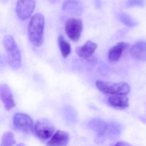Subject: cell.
<instances>
[{
  "instance_id": "6",
  "label": "cell",
  "mask_w": 146,
  "mask_h": 146,
  "mask_svg": "<svg viewBox=\"0 0 146 146\" xmlns=\"http://www.w3.org/2000/svg\"><path fill=\"white\" fill-rule=\"evenodd\" d=\"M13 124L17 130L26 133H33L35 123L31 117L27 114H15L13 118Z\"/></svg>"
},
{
  "instance_id": "12",
  "label": "cell",
  "mask_w": 146,
  "mask_h": 146,
  "mask_svg": "<svg viewBox=\"0 0 146 146\" xmlns=\"http://www.w3.org/2000/svg\"><path fill=\"white\" fill-rule=\"evenodd\" d=\"M110 106L117 109H123L129 106V99L126 95H111L108 99Z\"/></svg>"
},
{
  "instance_id": "16",
  "label": "cell",
  "mask_w": 146,
  "mask_h": 146,
  "mask_svg": "<svg viewBox=\"0 0 146 146\" xmlns=\"http://www.w3.org/2000/svg\"><path fill=\"white\" fill-rule=\"evenodd\" d=\"M119 19L121 22L128 27H134L138 25V22L130 15L126 13L121 14Z\"/></svg>"
},
{
  "instance_id": "14",
  "label": "cell",
  "mask_w": 146,
  "mask_h": 146,
  "mask_svg": "<svg viewBox=\"0 0 146 146\" xmlns=\"http://www.w3.org/2000/svg\"><path fill=\"white\" fill-rule=\"evenodd\" d=\"M58 44L62 55L64 58H67L72 52L71 45L62 35L58 37Z\"/></svg>"
},
{
  "instance_id": "13",
  "label": "cell",
  "mask_w": 146,
  "mask_h": 146,
  "mask_svg": "<svg viewBox=\"0 0 146 146\" xmlns=\"http://www.w3.org/2000/svg\"><path fill=\"white\" fill-rule=\"evenodd\" d=\"M130 53L132 56L136 60H146V42H139L132 45Z\"/></svg>"
},
{
  "instance_id": "8",
  "label": "cell",
  "mask_w": 146,
  "mask_h": 146,
  "mask_svg": "<svg viewBox=\"0 0 146 146\" xmlns=\"http://www.w3.org/2000/svg\"><path fill=\"white\" fill-rule=\"evenodd\" d=\"M0 99L7 110H10L15 106L12 90L7 84L0 85Z\"/></svg>"
},
{
  "instance_id": "5",
  "label": "cell",
  "mask_w": 146,
  "mask_h": 146,
  "mask_svg": "<svg viewBox=\"0 0 146 146\" xmlns=\"http://www.w3.org/2000/svg\"><path fill=\"white\" fill-rule=\"evenodd\" d=\"M83 28V23L80 19L71 18L68 19L65 23L66 34L73 42H77L80 40Z\"/></svg>"
},
{
  "instance_id": "2",
  "label": "cell",
  "mask_w": 146,
  "mask_h": 146,
  "mask_svg": "<svg viewBox=\"0 0 146 146\" xmlns=\"http://www.w3.org/2000/svg\"><path fill=\"white\" fill-rule=\"evenodd\" d=\"M3 44L7 52L9 66L13 69H19L22 65V59L20 50L14 39L11 35H6L3 38Z\"/></svg>"
},
{
  "instance_id": "1",
  "label": "cell",
  "mask_w": 146,
  "mask_h": 146,
  "mask_svg": "<svg viewBox=\"0 0 146 146\" xmlns=\"http://www.w3.org/2000/svg\"><path fill=\"white\" fill-rule=\"evenodd\" d=\"M44 26V18L42 14L38 13L31 18L28 26V37L34 46L38 47L42 44Z\"/></svg>"
},
{
  "instance_id": "18",
  "label": "cell",
  "mask_w": 146,
  "mask_h": 146,
  "mask_svg": "<svg viewBox=\"0 0 146 146\" xmlns=\"http://www.w3.org/2000/svg\"><path fill=\"white\" fill-rule=\"evenodd\" d=\"M145 4V0H128L127 7L129 8L134 7H144Z\"/></svg>"
},
{
  "instance_id": "11",
  "label": "cell",
  "mask_w": 146,
  "mask_h": 146,
  "mask_svg": "<svg viewBox=\"0 0 146 146\" xmlns=\"http://www.w3.org/2000/svg\"><path fill=\"white\" fill-rule=\"evenodd\" d=\"M97 47V44L88 40L82 46L77 47L76 52L80 57L89 59L92 56Z\"/></svg>"
},
{
  "instance_id": "10",
  "label": "cell",
  "mask_w": 146,
  "mask_h": 146,
  "mask_svg": "<svg viewBox=\"0 0 146 146\" xmlns=\"http://www.w3.org/2000/svg\"><path fill=\"white\" fill-rule=\"evenodd\" d=\"M68 133L62 130H58L55 132L52 137L48 140L47 145L49 146H66L69 141Z\"/></svg>"
},
{
  "instance_id": "17",
  "label": "cell",
  "mask_w": 146,
  "mask_h": 146,
  "mask_svg": "<svg viewBox=\"0 0 146 146\" xmlns=\"http://www.w3.org/2000/svg\"><path fill=\"white\" fill-rule=\"evenodd\" d=\"M15 143V140L14 138V135L12 132H6L3 135L1 141V146H13L14 145Z\"/></svg>"
},
{
  "instance_id": "7",
  "label": "cell",
  "mask_w": 146,
  "mask_h": 146,
  "mask_svg": "<svg viewBox=\"0 0 146 146\" xmlns=\"http://www.w3.org/2000/svg\"><path fill=\"white\" fill-rule=\"evenodd\" d=\"M35 6L34 0H18L15 9L17 16L21 20L27 19L33 13Z\"/></svg>"
},
{
  "instance_id": "4",
  "label": "cell",
  "mask_w": 146,
  "mask_h": 146,
  "mask_svg": "<svg viewBox=\"0 0 146 146\" xmlns=\"http://www.w3.org/2000/svg\"><path fill=\"white\" fill-rule=\"evenodd\" d=\"M55 132V128L48 119H38L34 124L33 133L42 141L49 140Z\"/></svg>"
},
{
  "instance_id": "9",
  "label": "cell",
  "mask_w": 146,
  "mask_h": 146,
  "mask_svg": "<svg viewBox=\"0 0 146 146\" xmlns=\"http://www.w3.org/2000/svg\"><path fill=\"white\" fill-rule=\"evenodd\" d=\"M129 46V45L127 43L120 42L111 47L108 52V57L109 61L112 63L118 61Z\"/></svg>"
},
{
  "instance_id": "19",
  "label": "cell",
  "mask_w": 146,
  "mask_h": 146,
  "mask_svg": "<svg viewBox=\"0 0 146 146\" xmlns=\"http://www.w3.org/2000/svg\"><path fill=\"white\" fill-rule=\"evenodd\" d=\"M115 146H130V145L126 142H123V141H119L117 142V144L115 145Z\"/></svg>"
},
{
  "instance_id": "15",
  "label": "cell",
  "mask_w": 146,
  "mask_h": 146,
  "mask_svg": "<svg viewBox=\"0 0 146 146\" xmlns=\"http://www.w3.org/2000/svg\"><path fill=\"white\" fill-rule=\"evenodd\" d=\"M63 8L64 10H68L73 13L80 12V6L79 2L76 0H67L64 3Z\"/></svg>"
},
{
  "instance_id": "3",
  "label": "cell",
  "mask_w": 146,
  "mask_h": 146,
  "mask_svg": "<svg viewBox=\"0 0 146 146\" xmlns=\"http://www.w3.org/2000/svg\"><path fill=\"white\" fill-rule=\"evenodd\" d=\"M96 85L100 91L109 95H127L130 91V87L126 82H112L98 80Z\"/></svg>"
}]
</instances>
